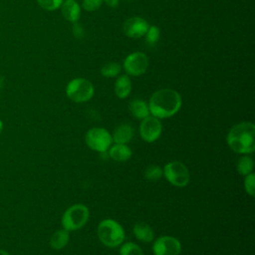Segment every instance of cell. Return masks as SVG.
Returning <instances> with one entry per match:
<instances>
[{
	"instance_id": "obj_25",
	"label": "cell",
	"mask_w": 255,
	"mask_h": 255,
	"mask_svg": "<svg viewBox=\"0 0 255 255\" xmlns=\"http://www.w3.org/2000/svg\"><path fill=\"white\" fill-rule=\"evenodd\" d=\"M37 2L44 10L53 11L61 7L63 0H37Z\"/></svg>"
},
{
	"instance_id": "obj_4",
	"label": "cell",
	"mask_w": 255,
	"mask_h": 255,
	"mask_svg": "<svg viewBox=\"0 0 255 255\" xmlns=\"http://www.w3.org/2000/svg\"><path fill=\"white\" fill-rule=\"evenodd\" d=\"M90 211L84 204L70 206L62 216V226L68 231H75L82 228L89 220Z\"/></svg>"
},
{
	"instance_id": "obj_7",
	"label": "cell",
	"mask_w": 255,
	"mask_h": 255,
	"mask_svg": "<svg viewBox=\"0 0 255 255\" xmlns=\"http://www.w3.org/2000/svg\"><path fill=\"white\" fill-rule=\"evenodd\" d=\"M86 144L98 152H106L112 145V134L104 128H92L85 135Z\"/></svg>"
},
{
	"instance_id": "obj_31",
	"label": "cell",
	"mask_w": 255,
	"mask_h": 255,
	"mask_svg": "<svg viewBox=\"0 0 255 255\" xmlns=\"http://www.w3.org/2000/svg\"><path fill=\"white\" fill-rule=\"evenodd\" d=\"M129 1H130V0H129Z\"/></svg>"
},
{
	"instance_id": "obj_27",
	"label": "cell",
	"mask_w": 255,
	"mask_h": 255,
	"mask_svg": "<svg viewBox=\"0 0 255 255\" xmlns=\"http://www.w3.org/2000/svg\"><path fill=\"white\" fill-rule=\"evenodd\" d=\"M73 33H74V36H75L76 38H78V39L83 38V36H84V30H83L82 26H81L79 23H76V22H75V24H74V26H73Z\"/></svg>"
},
{
	"instance_id": "obj_21",
	"label": "cell",
	"mask_w": 255,
	"mask_h": 255,
	"mask_svg": "<svg viewBox=\"0 0 255 255\" xmlns=\"http://www.w3.org/2000/svg\"><path fill=\"white\" fill-rule=\"evenodd\" d=\"M158 38H159V29L156 26L148 27L145 33V44L149 48H152L157 43Z\"/></svg>"
},
{
	"instance_id": "obj_30",
	"label": "cell",
	"mask_w": 255,
	"mask_h": 255,
	"mask_svg": "<svg viewBox=\"0 0 255 255\" xmlns=\"http://www.w3.org/2000/svg\"><path fill=\"white\" fill-rule=\"evenodd\" d=\"M2 129H3V123H2V121L0 120V133H1Z\"/></svg>"
},
{
	"instance_id": "obj_15",
	"label": "cell",
	"mask_w": 255,
	"mask_h": 255,
	"mask_svg": "<svg viewBox=\"0 0 255 255\" xmlns=\"http://www.w3.org/2000/svg\"><path fill=\"white\" fill-rule=\"evenodd\" d=\"M62 14L70 22H76L80 17V7L75 0H66L61 5Z\"/></svg>"
},
{
	"instance_id": "obj_18",
	"label": "cell",
	"mask_w": 255,
	"mask_h": 255,
	"mask_svg": "<svg viewBox=\"0 0 255 255\" xmlns=\"http://www.w3.org/2000/svg\"><path fill=\"white\" fill-rule=\"evenodd\" d=\"M69 231L66 229H60L54 232L50 238V246L55 250L64 248L69 242Z\"/></svg>"
},
{
	"instance_id": "obj_13",
	"label": "cell",
	"mask_w": 255,
	"mask_h": 255,
	"mask_svg": "<svg viewBox=\"0 0 255 255\" xmlns=\"http://www.w3.org/2000/svg\"><path fill=\"white\" fill-rule=\"evenodd\" d=\"M109 156L116 161H127L131 156V150L126 143H115L108 149Z\"/></svg>"
},
{
	"instance_id": "obj_6",
	"label": "cell",
	"mask_w": 255,
	"mask_h": 255,
	"mask_svg": "<svg viewBox=\"0 0 255 255\" xmlns=\"http://www.w3.org/2000/svg\"><path fill=\"white\" fill-rule=\"evenodd\" d=\"M163 176L172 185L176 187H184L188 184L190 174L185 166L180 161H170L166 163L162 169Z\"/></svg>"
},
{
	"instance_id": "obj_24",
	"label": "cell",
	"mask_w": 255,
	"mask_h": 255,
	"mask_svg": "<svg viewBox=\"0 0 255 255\" xmlns=\"http://www.w3.org/2000/svg\"><path fill=\"white\" fill-rule=\"evenodd\" d=\"M244 188L250 196H254V194H255V175L253 172L245 175Z\"/></svg>"
},
{
	"instance_id": "obj_29",
	"label": "cell",
	"mask_w": 255,
	"mask_h": 255,
	"mask_svg": "<svg viewBox=\"0 0 255 255\" xmlns=\"http://www.w3.org/2000/svg\"><path fill=\"white\" fill-rule=\"evenodd\" d=\"M0 255H10V254L4 249H0Z\"/></svg>"
},
{
	"instance_id": "obj_14",
	"label": "cell",
	"mask_w": 255,
	"mask_h": 255,
	"mask_svg": "<svg viewBox=\"0 0 255 255\" xmlns=\"http://www.w3.org/2000/svg\"><path fill=\"white\" fill-rule=\"evenodd\" d=\"M133 235L135 236L136 239H138L141 242H151L154 237V233L150 225L144 223V222H138L135 223L133 228H132Z\"/></svg>"
},
{
	"instance_id": "obj_17",
	"label": "cell",
	"mask_w": 255,
	"mask_h": 255,
	"mask_svg": "<svg viewBox=\"0 0 255 255\" xmlns=\"http://www.w3.org/2000/svg\"><path fill=\"white\" fill-rule=\"evenodd\" d=\"M131 90V83L127 75L120 76L115 84V93L118 98L126 99Z\"/></svg>"
},
{
	"instance_id": "obj_2",
	"label": "cell",
	"mask_w": 255,
	"mask_h": 255,
	"mask_svg": "<svg viewBox=\"0 0 255 255\" xmlns=\"http://www.w3.org/2000/svg\"><path fill=\"white\" fill-rule=\"evenodd\" d=\"M226 141L228 146L237 153H252L255 149V126L250 122L236 124L228 131Z\"/></svg>"
},
{
	"instance_id": "obj_28",
	"label": "cell",
	"mask_w": 255,
	"mask_h": 255,
	"mask_svg": "<svg viewBox=\"0 0 255 255\" xmlns=\"http://www.w3.org/2000/svg\"><path fill=\"white\" fill-rule=\"evenodd\" d=\"M106 2V4L112 8H115L118 6L119 4V0H103Z\"/></svg>"
},
{
	"instance_id": "obj_12",
	"label": "cell",
	"mask_w": 255,
	"mask_h": 255,
	"mask_svg": "<svg viewBox=\"0 0 255 255\" xmlns=\"http://www.w3.org/2000/svg\"><path fill=\"white\" fill-rule=\"evenodd\" d=\"M134 128L130 124H122L118 126L113 132V141L116 143H128L133 137Z\"/></svg>"
},
{
	"instance_id": "obj_19",
	"label": "cell",
	"mask_w": 255,
	"mask_h": 255,
	"mask_svg": "<svg viewBox=\"0 0 255 255\" xmlns=\"http://www.w3.org/2000/svg\"><path fill=\"white\" fill-rule=\"evenodd\" d=\"M236 168H237L238 173H240L242 175H247V174L253 172L254 162H253L252 157L247 154L239 157V159L237 160V163H236Z\"/></svg>"
},
{
	"instance_id": "obj_3",
	"label": "cell",
	"mask_w": 255,
	"mask_h": 255,
	"mask_svg": "<svg viewBox=\"0 0 255 255\" xmlns=\"http://www.w3.org/2000/svg\"><path fill=\"white\" fill-rule=\"evenodd\" d=\"M98 237L100 241L108 247H118L125 239L123 226L114 219H104L98 226Z\"/></svg>"
},
{
	"instance_id": "obj_9",
	"label": "cell",
	"mask_w": 255,
	"mask_h": 255,
	"mask_svg": "<svg viewBox=\"0 0 255 255\" xmlns=\"http://www.w3.org/2000/svg\"><path fill=\"white\" fill-rule=\"evenodd\" d=\"M180 250V242L172 236H160L152 244L154 255H179Z\"/></svg>"
},
{
	"instance_id": "obj_11",
	"label": "cell",
	"mask_w": 255,
	"mask_h": 255,
	"mask_svg": "<svg viewBox=\"0 0 255 255\" xmlns=\"http://www.w3.org/2000/svg\"><path fill=\"white\" fill-rule=\"evenodd\" d=\"M148 29L147 22L140 17H131L125 21L123 31L129 38H140Z\"/></svg>"
},
{
	"instance_id": "obj_5",
	"label": "cell",
	"mask_w": 255,
	"mask_h": 255,
	"mask_svg": "<svg viewBox=\"0 0 255 255\" xmlns=\"http://www.w3.org/2000/svg\"><path fill=\"white\" fill-rule=\"evenodd\" d=\"M66 93L68 98L73 102L85 103L92 99L94 95V86L90 81L84 78H77L68 84Z\"/></svg>"
},
{
	"instance_id": "obj_23",
	"label": "cell",
	"mask_w": 255,
	"mask_h": 255,
	"mask_svg": "<svg viewBox=\"0 0 255 255\" xmlns=\"http://www.w3.org/2000/svg\"><path fill=\"white\" fill-rule=\"evenodd\" d=\"M162 175V168H160L158 165H149L144 170V176L149 181H156Z\"/></svg>"
},
{
	"instance_id": "obj_22",
	"label": "cell",
	"mask_w": 255,
	"mask_h": 255,
	"mask_svg": "<svg viewBox=\"0 0 255 255\" xmlns=\"http://www.w3.org/2000/svg\"><path fill=\"white\" fill-rule=\"evenodd\" d=\"M121 72V66L116 63V62H111V63H107L106 65H104L101 69V74L104 77L107 78H112L117 76L119 73Z\"/></svg>"
},
{
	"instance_id": "obj_16",
	"label": "cell",
	"mask_w": 255,
	"mask_h": 255,
	"mask_svg": "<svg viewBox=\"0 0 255 255\" xmlns=\"http://www.w3.org/2000/svg\"><path fill=\"white\" fill-rule=\"evenodd\" d=\"M128 110H129L130 114L132 115V117H134L135 119H138V120H142L149 116L148 105L144 101L139 100V99L132 100L129 103Z\"/></svg>"
},
{
	"instance_id": "obj_8",
	"label": "cell",
	"mask_w": 255,
	"mask_h": 255,
	"mask_svg": "<svg viewBox=\"0 0 255 255\" xmlns=\"http://www.w3.org/2000/svg\"><path fill=\"white\" fill-rule=\"evenodd\" d=\"M162 131V126L159 119L148 116L141 120L139 125L140 137L146 142H153L159 138Z\"/></svg>"
},
{
	"instance_id": "obj_10",
	"label": "cell",
	"mask_w": 255,
	"mask_h": 255,
	"mask_svg": "<svg viewBox=\"0 0 255 255\" xmlns=\"http://www.w3.org/2000/svg\"><path fill=\"white\" fill-rule=\"evenodd\" d=\"M148 66L147 57L140 52H134L129 54L125 62L124 67L126 72L131 76H140L142 75Z\"/></svg>"
},
{
	"instance_id": "obj_1",
	"label": "cell",
	"mask_w": 255,
	"mask_h": 255,
	"mask_svg": "<svg viewBox=\"0 0 255 255\" xmlns=\"http://www.w3.org/2000/svg\"><path fill=\"white\" fill-rule=\"evenodd\" d=\"M181 107L180 95L172 89H161L149 99V114L157 119H166L175 115Z\"/></svg>"
},
{
	"instance_id": "obj_26",
	"label": "cell",
	"mask_w": 255,
	"mask_h": 255,
	"mask_svg": "<svg viewBox=\"0 0 255 255\" xmlns=\"http://www.w3.org/2000/svg\"><path fill=\"white\" fill-rule=\"evenodd\" d=\"M103 0H83V8L86 11H95L101 7Z\"/></svg>"
},
{
	"instance_id": "obj_20",
	"label": "cell",
	"mask_w": 255,
	"mask_h": 255,
	"mask_svg": "<svg viewBox=\"0 0 255 255\" xmlns=\"http://www.w3.org/2000/svg\"><path fill=\"white\" fill-rule=\"evenodd\" d=\"M120 255H143L141 248L133 242H126L120 248Z\"/></svg>"
}]
</instances>
